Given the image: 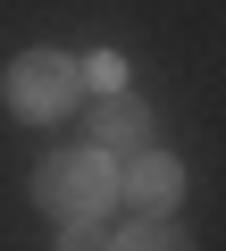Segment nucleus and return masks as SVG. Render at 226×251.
Returning <instances> with one entry per match:
<instances>
[{
    "mask_svg": "<svg viewBox=\"0 0 226 251\" xmlns=\"http://www.w3.org/2000/svg\"><path fill=\"white\" fill-rule=\"evenodd\" d=\"M59 251H109V226H100V209H92V218H59Z\"/></svg>",
    "mask_w": 226,
    "mask_h": 251,
    "instance_id": "obj_6",
    "label": "nucleus"
},
{
    "mask_svg": "<svg viewBox=\"0 0 226 251\" xmlns=\"http://www.w3.org/2000/svg\"><path fill=\"white\" fill-rule=\"evenodd\" d=\"M143 143H151V117H143V100H134V92H109V100H100V117H92V151L126 159V151H143Z\"/></svg>",
    "mask_w": 226,
    "mask_h": 251,
    "instance_id": "obj_4",
    "label": "nucleus"
},
{
    "mask_svg": "<svg viewBox=\"0 0 226 251\" xmlns=\"http://www.w3.org/2000/svg\"><path fill=\"white\" fill-rule=\"evenodd\" d=\"M109 251H193V243L176 234V218H159V209H143V218H134V226H126L118 243H109Z\"/></svg>",
    "mask_w": 226,
    "mask_h": 251,
    "instance_id": "obj_5",
    "label": "nucleus"
},
{
    "mask_svg": "<svg viewBox=\"0 0 226 251\" xmlns=\"http://www.w3.org/2000/svg\"><path fill=\"white\" fill-rule=\"evenodd\" d=\"M0 92H9V109L17 117H67L75 100H84V67L67 59V50H17L9 59V75H0Z\"/></svg>",
    "mask_w": 226,
    "mask_h": 251,
    "instance_id": "obj_1",
    "label": "nucleus"
},
{
    "mask_svg": "<svg viewBox=\"0 0 226 251\" xmlns=\"http://www.w3.org/2000/svg\"><path fill=\"white\" fill-rule=\"evenodd\" d=\"M34 193H42L50 218H92V209H109V193H118V168H109V151H50Z\"/></svg>",
    "mask_w": 226,
    "mask_h": 251,
    "instance_id": "obj_2",
    "label": "nucleus"
},
{
    "mask_svg": "<svg viewBox=\"0 0 226 251\" xmlns=\"http://www.w3.org/2000/svg\"><path fill=\"white\" fill-rule=\"evenodd\" d=\"M109 168H118V193H126L134 209H168V201L184 193V168H176L168 151H151V143L126 151V159H109Z\"/></svg>",
    "mask_w": 226,
    "mask_h": 251,
    "instance_id": "obj_3",
    "label": "nucleus"
}]
</instances>
